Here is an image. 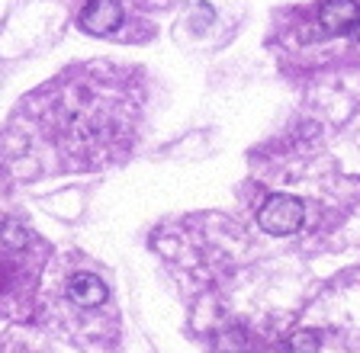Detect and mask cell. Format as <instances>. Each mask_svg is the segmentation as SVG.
Segmentation results:
<instances>
[{
	"mask_svg": "<svg viewBox=\"0 0 360 353\" xmlns=\"http://www.w3.org/2000/svg\"><path fill=\"white\" fill-rule=\"evenodd\" d=\"M319 344H322L319 331H300V334L292 338V353H315Z\"/></svg>",
	"mask_w": 360,
	"mask_h": 353,
	"instance_id": "5b68a950",
	"label": "cell"
},
{
	"mask_svg": "<svg viewBox=\"0 0 360 353\" xmlns=\"http://www.w3.org/2000/svg\"><path fill=\"white\" fill-rule=\"evenodd\" d=\"M81 26L94 36H106L122 23V7L116 0H87V7L81 10Z\"/></svg>",
	"mask_w": 360,
	"mask_h": 353,
	"instance_id": "7a4b0ae2",
	"label": "cell"
},
{
	"mask_svg": "<svg viewBox=\"0 0 360 353\" xmlns=\"http://www.w3.org/2000/svg\"><path fill=\"white\" fill-rule=\"evenodd\" d=\"M319 20L328 32L345 36L360 23V4L357 0H325L322 10H319Z\"/></svg>",
	"mask_w": 360,
	"mask_h": 353,
	"instance_id": "3957f363",
	"label": "cell"
},
{
	"mask_svg": "<svg viewBox=\"0 0 360 353\" xmlns=\"http://www.w3.org/2000/svg\"><path fill=\"white\" fill-rule=\"evenodd\" d=\"M357 39H360V23H357Z\"/></svg>",
	"mask_w": 360,
	"mask_h": 353,
	"instance_id": "8992f818",
	"label": "cell"
},
{
	"mask_svg": "<svg viewBox=\"0 0 360 353\" xmlns=\"http://www.w3.org/2000/svg\"><path fill=\"white\" fill-rule=\"evenodd\" d=\"M302 218H306V206L292 196H270L257 212V225L267 234H292L300 232Z\"/></svg>",
	"mask_w": 360,
	"mask_h": 353,
	"instance_id": "6da1fadb",
	"label": "cell"
},
{
	"mask_svg": "<svg viewBox=\"0 0 360 353\" xmlns=\"http://www.w3.org/2000/svg\"><path fill=\"white\" fill-rule=\"evenodd\" d=\"M65 295H68V302H75L81 308H97V305H103L110 293H106L103 279H97L94 273H75L65 286Z\"/></svg>",
	"mask_w": 360,
	"mask_h": 353,
	"instance_id": "277c9868",
	"label": "cell"
}]
</instances>
